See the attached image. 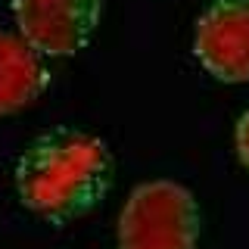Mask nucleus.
<instances>
[{
  "instance_id": "7ed1b4c3",
  "label": "nucleus",
  "mask_w": 249,
  "mask_h": 249,
  "mask_svg": "<svg viewBox=\"0 0 249 249\" xmlns=\"http://www.w3.org/2000/svg\"><path fill=\"white\" fill-rule=\"evenodd\" d=\"M13 22L41 56L84 50L103 19V0H13Z\"/></svg>"
},
{
  "instance_id": "f257e3e1",
  "label": "nucleus",
  "mask_w": 249,
  "mask_h": 249,
  "mask_svg": "<svg viewBox=\"0 0 249 249\" xmlns=\"http://www.w3.org/2000/svg\"><path fill=\"white\" fill-rule=\"evenodd\" d=\"M13 184L28 212L62 228L106 199L115 184V159L100 134L53 124L16 156Z\"/></svg>"
},
{
  "instance_id": "20e7f679",
  "label": "nucleus",
  "mask_w": 249,
  "mask_h": 249,
  "mask_svg": "<svg viewBox=\"0 0 249 249\" xmlns=\"http://www.w3.org/2000/svg\"><path fill=\"white\" fill-rule=\"evenodd\" d=\"M193 56L218 81H249V0H209L193 22Z\"/></svg>"
},
{
  "instance_id": "f03ea898",
  "label": "nucleus",
  "mask_w": 249,
  "mask_h": 249,
  "mask_svg": "<svg viewBox=\"0 0 249 249\" xmlns=\"http://www.w3.org/2000/svg\"><path fill=\"white\" fill-rule=\"evenodd\" d=\"M202 212L193 190L171 178H150L131 187L119 212V249H196Z\"/></svg>"
},
{
  "instance_id": "423d86ee",
  "label": "nucleus",
  "mask_w": 249,
  "mask_h": 249,
  "mask_svg": "<svg viewBox=\"0 0 249 249\" xmlns=\"http://www.w3.org/2000/svg\"><path fill=\"white\" fill-rule=\"evenodd\" d=\"M233 146H237L240 162L249 168V109L237 119V124H233Z\"/></svg>"
},
{
  "instance_id": "39448f33",
  "label": "nucleus",
  "mask_w": 249,
  "mask_h": 249,
  "mask_svg": "<svg viewBox=\"0 0 249 249\" xmlns=\"http://www.w3.org/2000/svg\"><path fill=\"white\" fill-rule=\"evenodd\" d=\"M47 84V56H41L16 28H0V115H13L37 103Z\"/></svg>"
}]
</instances>
